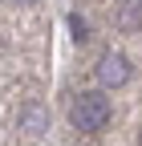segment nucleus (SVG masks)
Segmentation results:
<instances>
[{
    "instance_id": "4",
    "label": "nucleus",
    "mask_w": 142,
    "mask_h": 146,
    "mask_svg": "<svg viewBox=\"0 0 142 146\" xmlns=\"http://www.w3.org/2000/svg\"><path fill=\"white\" fill-rule=\"evenodd\" d=\"M122 4H130V8L118 12V25L126 29V33H138L142 29V0H122Z\"/></svg>"
},
{
    "instance_id": "5",
    "label": "nucleus",
    "mask_w": 142,
    "mask_h": 146,
    "mask_svg": "<svg viewBox=\"0 0 142 146\" xmlns=\"http://www.w3.org/2000/svg\"><path fill=\"white\" fill-rule=\"evenodd\" d=\"M69 33H73V41H77V45H85V41H90V25H85V16L69 12Z\"/></svg>"
},
{
    "instance_id": "6",
    "label": "nucleus",
    "mask_w": 142,
    "mask_h": 146,
    "mask_svg": "<svg viewBox=\"0 0 142 146\" xmlns=\"http://www.w3.org/2000/svg\"><path fill=\"white\" fill-rule=\"evenodd\" d=\"M16 4H37V0H16Z\"/></svg>"
},
{
    "instance_id": "3",
    "label": "nucleus",
    "mask_w": 142,
    "mask_h": 146,
    "mask_svg": "<svg viewBox=\"0 0 142 146\" xmlns=\"http://www.w3.org/2000/svg\"><path fill=\"white\" fill-rule=\"evenodd\" d=\"M45 126H49V114H45L41 106H25V110H21V130H25V134L37 138Z\"/></svg>"
},
{
    "instance_id": "1",
    "label": "nucleus",
    "mask_w": 142,
    "mask_h": 146,
    "mask_svg": "<svg viewBox=\"0 0 142 146\" xmlns=\"http://www.w3.org/2000/svg\"><path fill=\"white\" fill-rule=\"evenodd\" d=\"M110 118H114V106H110V98H106L102 89H81V94H73V102H69V122H73V130H81V134L106 130Z\"/></svg>"
},
{
    "instance_id": "2",
    "label": "nucleus",
    "mask_w": 142,
    "mask_h": 146,
    "mask_svg": "<svg viewBox=\"0 0 142 146\" xmlns=\"http://www.w3.org/2000/svg\"><path fill=\"white\" fill-rule=\"evenodd\" d=\"M130 61H126V53H106V57L98 61V81L106 89H118V85H126L130 81Z\"/></svg>"
}]
</instances>
